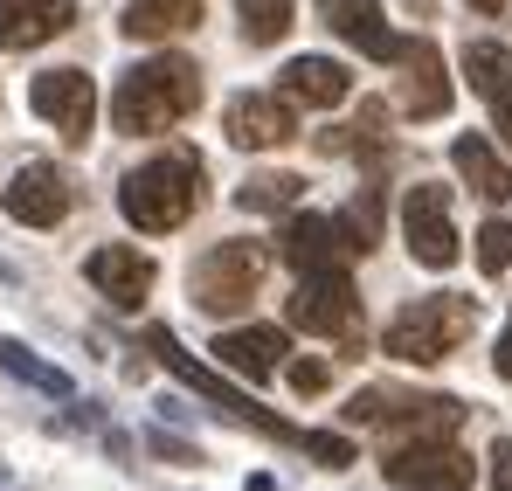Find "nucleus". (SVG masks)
Returning <instances> with one entry per match:
<instances>
[{"instance_id": "nucleus-22", "label": "nucleus", "mask_w": 512, "mask_h": 491, "mask_svg": "<svg viewBox=\"0 0 512 491\" xmlns=\"http://www.w3.org/2000/svg\"><path fill=\"white\" fill-rule=\"evenodd\" d=\"M0 374H14V381L42 388L49 402H70V395H77V388H70V374H63V367H49V360H35L21 339H0Z\"/></svg>"}, {"instance_id": "nucleus-19", "label": "nucleus", "mask_w": 512, "mask_h": 491, "mask_svg": "<svg viewBox=\"0 0 512 491\" xmlns=\"http://www.w3.org/2000/svg\"><path fill=\"white\" fill-rule=\"evenodd\" d=\"M346 63H333V56H291L284 63V97L291 104H312V111H333V104H346Z\"/></svg>"}, {"instance_id": "nucleus-31", "label": "nucleus", "mask_w": 512, "mask_h": 491, "mask_svg": "<svg viewBox=\"0 0 512 491\" xmlns=\"http://www.w3.org/2000/svg\"><path fill=\"white\" fill-rule=\"evenodd\" d=\"M492 125H499V139H506V153H512V77L492 90Z\"/></svg>"}, {"instance_id": "nucleus-7", "label": "nucleus", "mask_w": 512, "mask_h": 491, "mask_svg": "<svg viewBox=\"0 0 512 491\" xmlns=\"http://www.w3.org/2000/svg\"><path fill=\"white\" fill-rule=\"evenodd\" d=\"M284 319H291V332H312V339H353L360 332V291L346 284V270H305Z\"/></svg>"}, {"instance_id": "nucleus-4", "label": "nucleus", "mask_w": 512, "mask_h": 491, "mask_svg": "<svg viewBox=\"0 0 512 491\" xmlns=\"http://www.w3.org/2000/svg\"><path fill=\"white\" fill-rule=\"evenodd\" d=\"M478 326V305L471 298H457V291H436V298H416V305H402L395 319H388V353L395 360H409V367H436V360H450L464 339Z\"/></svg>"}, {"instance_id": "nucleus-9", "label": "nucleus", "mask_w": 512, "mask_h": 491, "mask_svg": "<svg viewBox=\"0 0 512 491\" xmlns=\"http://www.w3.org/2000/svg\"><path fill=\"white\" fill-rule=\"evenodd\" d=\"M28 104H35L70 146H84L90 125H97V83H90V70H42V77L28 83Z\"/></svg>"}, {"instance_id": "nucleus-24", "label": "nucleus", "mask_w": 512, "mask_h": 491, "mask_svg": "<svg viewBox=\"0 0 512 491\" xmlns=\"http://www.w3.org/2000/svg\"><path fill=\"white\" fill-rule=\"evenodd\" d=\"M236 14H243V35L256 49H270L298 28V0H236Z\"/></svg>"}, {"instance_id": "nucleus-11", "label": "nucleus", "mask_w": 512, "mask_h": 491, "mask_svg": "<svg viewBox=\"0 0 512 491\" xmlns=\"http://www.w3.org/2000/svg\"><path fill=\"white\" fill-rule=\"evenodd\" d=\"M222 132H229V146H243V153H270V146H284V139H298V118H291V97H263V90H243V97H229V111H222Z\"/></svg>"}, {"instance_id": "nucleus-20", "label": "nucleus", "mask_w": 512, "mask_h": 491, "mask_svg": "<svg viewBox=\"0 0 512 491\" xmlns=\"http://www.w3.org/2000/svg\"><path fill=\"white\" fill-rule=\"evenodd\" d=\"M450 160H457V173H464V187H471V194H485V201H512V166L499 160V146H492V139L464 132V139L450 146Z\"/></svg>"}, {"instance_id": "nucleus-18", "label": "nucleus", "mask_w": 512, "mask_h": 491, "mask_svg": "<svg viewBox=\"0 0 512 491\" xmlns=\"http://www.w3.org/2000/svg\"><path fill=\"white\" fill-rule=\"evenodd\" d=\"M402 70H409V97H402V111L409 118H443L450 111V77H443V49L436 42H402Z\"/></svg>"}, {"instance_id": "nucleus-21", "label": "nucleus", "mask_w": 512, "mask_h": 491, "mask_svg": "<svg viewBox=\"0 0 512 491\" xmlns=\"http://www.w3.org/2000/svg\"><path fill=\"white\" fill-rule=\"evenodd\" d=\"M201 7L208 0H125V35L132 42H167V35H187L194 21H201Z\"/></svg>"}, {"instance_id": "nucleus-16", "label": "nucleus", "mask_w": 512, "mask_h": 491, "mask_svg": "<svg viewBox=\"0 0 512 491\" xmlns=\"http://www.w3.org/2000/svg\"><path fill=\"white\" fill-rule=\"evenodd\" d=\"M215 360L229 367V374H243V381H270L284 360H291V339L277 326H236L215 339Z\"/></svg>"}, {"instance_id": "nucleus-29", "label": "nucleus", "mask_w": 512, "mask_h": 491, "mask_svg": "<svg viewBox=\"0 0 512 491\" xmlns=\"http://www.w3.org/2000/svg\"><path fill=\"white\" fill-rule=\"evenodd\" d=\"M305 450H312L326 471H346V464H353V443H346V436H333V429H305Z\"/></svg>"}, {"instance_id": "nucleus-12", "label": "nucleus", "mask_w": 512, "mask_h": 491, "mask_svg": "<svg viewBox=\"0 0 512 491\" xmlns=\"http://www.w3.org/2000/svg\"><path fill=\"white\" fill-rule=\"evenodd\" d=\"M84 277L118 305V312H139L146 298H153V256L146 249H132V243H104V249H90L84 256Z\"/></svg>"}, {"instance_id": "nucleus-3", "label": "nucleus", "mask_w": 512, "mask_h": 491, "mask_svg": "<svg viewBox=\"0 0 512 491\" xmlns=\"http://www.w3.org/2000/svg\"><path fill=\"white\" fill-rule=\"evenodd\" d=\"M146 353H153L167 374H180L201 402H215V415H229V422H243V429H256V436H277V443H298V450H305V429H298V422H284V415H270L263 402H250L243 388H229V381H222L215 367H201L167 326H146Z\"/></svg>"}, {"instance_id": "nucleus-32", "label": "nucleus", "mask_w": 512, "mask_h": 491, "mask_svg": "<svg viewBox=\"0 0 512 491\" xmlns=\"http://www.w3.org/2000/svg\"><path fill=\"white\" fill-rule=\"evenodd\" d=\"M492 485L512 491V443H492Z\"/></svg>"}, {"instance_id": "nucleus-1", "label": "nucleus", "mask_w": 512, "mask_h": 491, "mask_svg": "<svg viewBox=\"0 0 512 491\" xmlns=\"http://www.w3.org/2000/svg\"><path fill=\"white\" fill-rule=\"evenodd\" d=\"M201 104V70L187 63V56H146V63H132L118 90H111V125L118 132H132V139H146V132H167L180 125L187 111Z\"/></svg>"}, {"instance_id": "nucleus-33", "label": "nucleus", "mask_w": 512, "mask_h": 491, "mask_svg": "<svg viewBox=\"0 0 512 491\" xmlns=\"http://www.w3.org/2000/svg\"><path fill=\"white\" fill-rule=\"evenodd\" d=\"M492 367H499V381H512V319H506V332H499V353H492Z\"/></svg>"}, {"instance_id": "nucleus-30", "label": "nucleus", "mask_w": 512, "mask_h": 491, "mask_svg": "<svg viewBox=\"0 0 512 491\" xmlns=\"http://www.w3.org/2000/svg\"><path fill=\"white\" fill-rule=\"evenodd\" d=\"M284 381H291L298 395H319V388L333 381V367H326V360H284Z\"/></svg>"}, {"instance_id": "nucleus-13", "label": "nucleus", "mask_w": 512, "mask_h": 491, "mask_svg": "<svg viewBox=\"0 0 512 491\" xmlns=\"http://www.w3.org/2000/svg\"><path fill=\"white\" fill-rule=\"evenodd\" d=\"M0 201H7V215H14L21 229H56V222L70 215V180H63L56 166H21Z\"/></svg>"}, {"instance_id": "nucleus-34", "label": "nucleus", "mask_w": 512, "mask_h": 491, "mask_svg": "<svg viewBox=\"0 0 512 491\" xmlns=\"http://www.w3.org/2000/svg\"><path fill=\"white\" fill-rule=\"evenodd\" d=\"M471 7H478V14H499V7H506V0H471Z\"/></svg>"}, {"instance_id": "nucleus-25", "label": "nucleus", "mask_w": 512, "mask_h": 491, "mask_svg": "<svg viewBox=\"0 0 512 491\" xmlns=\"http://www.w3.org/2000/svg\"><path fill=\"white\" fill-rule=\"evenodd\" d=\"M464 77H471V90L492 97V90L512 77V49L506 42H471V49H464Z\"/></svg>"}, {"instance_id": "nucleus-15", "label": "nucleus", "mask_w": 512, "mask_h": 491, "mask_svg": "<svg viewBox=\"0 0 512 491\" xmlns=\"http://www.w3.org/2000/svg\"><path fill=\"white\" fill-rule=\"evenodd\" d=\"M319 14H326V28L346 35L360 56H374V63H402V35L381 21V0H319Z\"/></svg>"}, {"instance_id": "nucleus-5", "label": "nucleus", "mask_w": 512, "mask_h": 491, "mask_svg": "<svg viewBox=\"0 0 512 491\" xmlns=\"http://www.w3.org/2000/svg\"><path fill=\"white\" fill-rule=\"evenodd\" d=\"M346 422H353V429L381 422V450H395V443H443V436H457L464 402H450V395H395V388H360V395L346 402Z\"/></svg>"}, {"instance_id": "nucleus-8", "label": "nucleus", "mask_w": 512, "mask_h": 491, "mask_svg": "<svg viewBox=\"0 0 512 491\" xmlns=\"http://www.w3.org/2000/svg\"><path fill=\"white\" fill-rule=\"evenodd\" d=\"M381 471L402 491H471V478H478V464L450 436L443 443H395V450H381Z\"/></svg>"}, {"instance_id": "nucleus-6", "label": "nucleus", "mask_w": 512, "mask_h": 491, "mask_svg": "<svg viewBox=\"0 0 512 491\" xmlns=\"http://www.w3.org/2000/svg\"><path fill=\"white\" fill-rule=\"evenodd\" d=\"M263 270H270V249L263 243H215L194 256V270H187V298L208 312V319H229V312H243L256 298V284H263Z\"/></svg>"}, {"instance_id": "nucleus-10", "label": "nucleus", "mask_w": 512, "mask_h": 491, "mask_svg": "<svg viewBox=\"0 0 512 491\" xmlns=\"http://www.w3.org/2000/svg\"><path fill=\"white\" fill-rule=\"evenodd\" d=\"M402 236L423 270H450L457 263V222H450V194L443 187H409L402 194Z\"/></svg>"}, {"instance_id": "nucleus-17", "label": "nucleus", "mask_w": 512, "mask_h": 491, "mask_svg": "<svg viewBox=\"0 0 512 491\" xmlns=\"http://www.w3.org/2000/svg\"><path fill=\"white\" fill-rule=\"evenodd\" d=\"M77 21V0H0V49H42Z\"/></svg>"}, {"instance_id": "nucleus-23", "label": "nucleus", "mask_w": 512, "mask_h": 491, "mask_svg": "<svg viewBox=\"0 0 512 491\" xmlns=\"http://www.w3.org/2000/svg\"><path fill=\"white\" fill-rule=\"evenodd\" d=\"M298 194H305L298 173H250V180L236 187V208H243V215H277V208H291Z\"/></svg>"}, {"instance_id": "nucleus-26", "label": "nucleus", "mask_w": 512, "mask_h": 491, "mask_svg": "<svg viewBox=\"0 0 512 491\" xmlns=\"http://www.w3.org/2000/svg\"><path fill=\"white\" fill-rule=\"evenodd\" d=\"M340 229H346L353 249H374V236H381V187H360V194H353V208L340 215Z\"/></svg>"}, {"instance_id": "nucleus-14", "label": "nucleus", "mask_w": 512, "mask_h": 491, "mask_svg": "<svg viewBox=\"0 0 512 491\" xmlns=\"http://www.w3.org/2000/svg\"><path fill=\"white\" fill-rule=\"evenodd\" d=\"M284 263L305 277V270H346V256H360V249L346 243L340 215H298L291 229H284Z\"/></svg>"}, {"instance_id": "nucleus-27", "label": "nucleus", "mask_w": 512, "mask_h": 491, "mask_svg": "<svg viewBox=\"0 0 512 491\" xmlns=\"http://www.w3.org/2000/svg\"><path fill=\"white\" fill-rule=\"evenodd\" d=\"M478 270H485V277L512 270V222H499V215L478 229Z\"/></svg>"}, {"instance_id": "nucleus-2", "label": "nucleus", "mask_w": 512, "mask_h": 491, "mask_svg": "<svg viewBox=\"0 0 512 491\" xmlns=\"http://www.w3.org/2000/svg\"><path fill=\"white\" fill-rule=\"evenodd\" d=\"M118 208H125V222L139 236H167L201 208V166L187 153H160V160L132 166L125 187H118Z\"/></svg>"}, {"instance_id": "nucleus-28", "label": "nucleus", "mask_w": 512, "mask_h": 491, "mask_svg": "<svg viewBox=\"0 0 512 491\" xmlns=\"http://www.w3.org/2000/svg\"><path fill=\"white\" fill-rule=\"evenodd\" d=\"M146 450H153L160 464H201V450H194L187 436H167V422H153V429H146Z\"/></svg>"}]
</instances>
